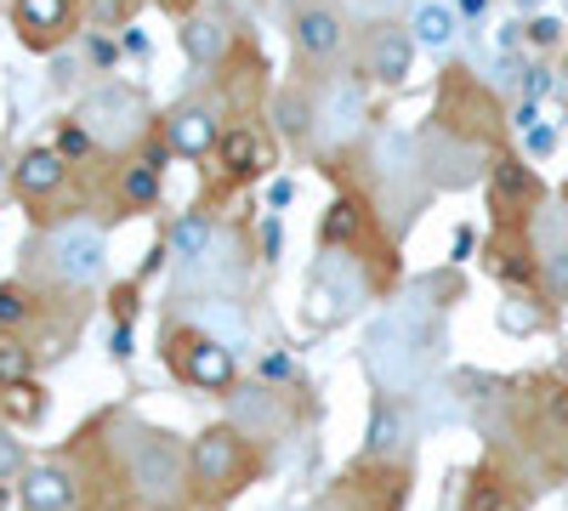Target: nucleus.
Here are the masks:
<instances>
[{"label":"nucleus","mask_w":568,"mask_h":511,"mask_svg":"<svg viewBox=\"0 0 568 511\" xmlns=\"http://www.w3.org/2000/svg\"><path fill=\"white\" fill-rule=\"evenodd\" d=\"M109 352L114 358H131V324H114V330H109Z\"/></svg>","instance_id":"c9c22d12"},{"label":"nucleus","mask_w":568,"mask_h":511,"mask_svg":"<svg viewBox=\"0 0 568 511\" xmlns=\"http://www.w3.org/2000/svg\"><path fill=\"white\" fill-rule=\"evenodd\" d=\"M187 511H227V505H187Z\"/></svg>","instance_id":"79ce46f5"},{"label":"nucleus","mask_w":568,"mask_h":511,"mask_svg":"<svg viewBox=\"0 0 568 511\" xmlns=\"http://www.w3.org/2000/svg\"><path fill=\"white\" fill-rule=\"evenodd\" d=\"M291 40H296L302 58L329 63V58L342 52V12L336 7H318V0H302V7L291 12Z\"/></svg>","instance_id":"f8f14e48"},{"label":"nucleus","mask_w":568,"mask_h":511,"mask_svg":"<svg viewBox=\"0 0 568 511\" xmlns=\"http://www.w3.org/2000/svg\"><path fill=\"white\" fill-rule=\"evenodd\" d=\"M34 347L29 341H18V336H7L0 330V392H12V387H23V381H34Z\"/></svg>","instance_id":"b1692460"},{"label":"nucleus","mask_w":568,"mask_h":511,"mask_svg":"<svg viewBox=\"0 0 568 511\" xmlns=\"http://www.w3.org/2000/svg\"><path fill=\"white\" fill-rule=\"evenodd\" d=\"M18 505L23 511H74L80 505V478L63 460H34L18 478Z\"/></svg>","instance_id":"9b49d317"},{"label":"nucleus","mask_w":568,"mask_h":511,"mask_svg":"<svg viewBox=\"0 0 568 511\" xmlns=\"http://www.w3.org/2000/svg\"><path fill=\"white\" fill-rule=\"evenodd\" d=\"M540 262H546V285H551L557 296H568V222H551Z\"/></svg>","instance_id":"a878e982"},{"label":"nucleus","mask_w":568,"mask_h":511,"mask_svg":"<svg viewBox=\"0 0 568 511\" xmlns=\"http://www.w3.org/2000/svg\"><path fill=\"white\" fill-rule=\"evenodd\" d=\"M460 12H466V18H484V12H489V0H460Z\"/></svg>","instance_id":"ea45409f"},{"label":"nucleus","mask_w":568,"mask_h":511,"mask_svg":"<svg viewBox=\"0 0 568 511\" xmlns=\"http://www.w3.org/2000/svg\"><path fill=\"white\" fill-rule=\"evenodd\" d=\"M466 511H500L495 478H471V483H466Z\"/></svg>","instance_id":"473e14b6"},{"label":"nucleus","mask_w":568,"mask_h":511,"mask_svg":"<svg viewBox=\"0 0 568 511\" xmlns=\"http://www.w3.org/2000/svg\"><path fill=\"white\" fill-rule=\"evenodd\" d=\"M409 63H415V34L404 29H375L369 45H364V74L382 80V85H404L409 80Z\"/></svg>","instance_id":"f3484780"},{"label":"nucleus","mask_w":568,"mask_h":511,"mask_svg":"<svg viewBox=\"0 0 568 511\" xmlns=\"http://www.w3.org/2000/svg\"><path fill=\"white\" fill-rule=\"evenodd\" d=\"M546 91H551V69H540V63H529V69H524V103H540V98H546Z\"/></svg>","instance_id":"72a5a7b5"},{"label":"nucleus","mask_w":568,"mask_h":511,"mask_svg":"<svg viewBox=\"0 0 568 511\" xmlns=\"http://www.w3.org/2000/svg\"><path fill=\"white\" fill-rule=\"evenodd\" d=\"M160 182H165V171H154L149 160L125 165V176H120V205H125V211H149V205H160Z\"/></svg>","instance_id":"5701e85b"},{"label":"nucleus","mask_w":568,"mask_h":511,"mask_svg":"<svg viewBox=\"0 0 568 511\" xmlns=\"http://www.w3.org/2000/svg\"><path fill=\"white\" fill-rule=\"evenodd\" d=\"M23 438H18V427L7 421V415H0V478H23Z\"/></svg>","instance_id":"c756f323"},{"label":"nucleus","mask_w":568,"mask_h":511,"mask_svg":"<svg viewBox=\"0 0 568 511\" xmlns=\"http://www.w3.org/2000/svg\"><path fill=\"white\" fill-rule=\"evenodd\" d=\"M182 318L200 324L205 336H216L227 352H251L256 347V318H251V302H240L233 290H200L182 302Z\"/></svg>","instance_id":"6e6552de"},{"label":"nucleus","mask_w":568,"mask_h":511,"mask_svg":"<svg viewBox=\"0 0 568 511\" xmlns=\"http://www.w3.org/2000/svg\"><path fill=\"white\" fill-rule=\"evenodd\" d=\"M165 143H171L182 160H205V154H216V143H222L216 109H211V103H182V109H171V120H165Z\"/></svg>","instance_id":"4468645a"},{"label":"nucleus","mask_w":568,"mask_h":511,"mask_svg":"<svg viewBox=\"0 0 568 511\" xmlns=\"http://www.w3.org/2000/svg\"><path fill=\"white\" fill-rule=\"evenodd\" d=\"M34 267L52 278L58 290H91L109 267V239L98 222L85 216H69V222H52L34 245Z\"/></svg>","instance_id":"20e7f679"},{"label":"nucleus","mask_w":568,"mask_h":511,"mask_svg":"<svg viewBox=\"0 0 568 511\" xmlns=\"http://www.w3.org/2000/svg\"><path fill=\"white\" fill-rule=\"evenodd\" d=\"M216 160H222V171H227L233 182H245V176H262V165H267V143H262L251 125H233V131H222Z\"/></svg>","instance_id":"6ab92c4d"},{"label":"nucleus","mask_w":568,"mask_h":511,"mask_svg":"<svg viewBox=\"0 0 568 511\" xmlns=\"http://www.w3.org/2000/svg\"><path fill=\"white\" fill-rule=\"evenodd\" d=\"M63 176H69V160L58 149H29L18 165H12V188L23 200H45V194H58L63 188Z\"/></svg>","instance_id":"a211bd4d"},{"label":"nucleus","mask_w":568,"mask_h":511,"mask_svg":"<svg viewBox=\"0 0 568 511\" xmlns=\"http://www.w3.org/2000/svg\"><path fill=\"white\" fill-rule=\"evenodd\" d=\"M364 460L369 467H404L409 460V409H404V398L375 392L369 427H364Z\"/></svg>","instance_id":"9d476101"},{"label":"nucleus","mask_w":568,"mask_h":511,"mask_svg":"<svg viewBox=\"0 0 568 511\" xmlns=\"http://www.w3.org/2000/svg\"><path fill=\"white\" fill-rule=\"evenodd\" d=\"M74 120L91 131V143H103V149H131L142 131H149V103H142V91L136 85H98L91 98L74 109Z\"/></svg>","instance_id":"0eeeda50"},{"label":"nucleus","mask_w":568,"mask_h":511,"mask_svg":"<svg viewBox=\"0 0 568 511\" xmlns=\"http://www.w3.org/2000/svg\"><path fill=\"white\" fill-rule=\"evenodd\" d=\"M524 34H529L535 45H557V40H562V23H557V18H535V23H524Z\"/></svg>","instance_id":"f704fd0d"},{"label":"nucleus","mask_w":568,"mask_h":511,"mask_svg":"<svg viewBox=\"0 0 568 511\" xmlns=\"http://www.w3.org/2000/svg\"><path fill=\"white\" fill-rule=\"evenodd\" d=\"M160 7H171V12H187V18H194V0H160Z\"/></svg>","instance_id":"a19ab883"},{"label":"nucleus","mask_w":568,"mask_h":511,"mask_svg":"<svg viewBox=\"0 0 568 511\" xmlns=\"http://www.w3.org/2000/svg\"><path fill=\"white\" fill-rule=\"evenodd\" d=\"M160 358H165V369L182 381V387H194V392H216V398H227L233 387H240V352H227L216 336H205L200 324H187V318H176V324H165V336H160Z\"/></svg>","instance_id":"39448f33"},{"label":"nucleus","mask_w":568,"mask_h":511,"mask_svg":"<svg viewBox=\"0 0 568 511\" xmlns=\"http://www.w3.org/2000/svg\"><path fill=\"white\" fill-rule=\"evenodd\" d=\"M0 7H7V0H0Z\"/></svg>","instance_id":"37998d69"},{"label":"nucleus","mask_w":568,"mask_h":511,"mask_svg":"<svg viewBox=\"0 0 568 511\" xmlns=\"http://www.w3.org/2000/svg\"><path fill=\"white\" fill-rule=\"evenodd\" d=\"M0 415H7V421L18 427H29V421H40V415H45V392L34 387V381H23V387H12V392H0Z\"/></svg>","instance_id":"bb28decb"},{"label":"nucleus","mask_w":568,"mask_h":511,"mask_svg":"<svg viewBox=\"0 0 568 511\" xmlns=\"http://www.w3.org/2000/svg\"><path fill=\"white\" fill-rule=\"evenodd\" d=\"M222 421L233 427V432H245L251 443H273L284 427H291V403H284V392L278 387H233L227 398H222Z\"/></svg>","instance_id":"1a4fd4ad"},{"label":"nucleus","mask_w":568,"mask_h":511,"mask_svg":"<svg viewBox=\"0 0 568 511\" xmlns=\"http://www.w3.org/2000/svg\"><path fill=\"white\" fill-rule=\"evenodd\" d=\"M91 149H98V143H91V131H85L80 120H63V131H58V154H63V160H85Z\"/></svg>","instance_id":"7c9ffc66"},{"label":"nucleus","mask_w":568,"mask_h":511,"mask_svg":"<svg viewBox=\"0 0 568 511\" xmlns=\"http://www.w3.org/2000/svg\"><path fill=\"white\" fill-rule=\"evenodd\" d=\"M358 227H364L358 200H336V205L324 211V222H318V245H324V251H353Z\"/></svg>","instance_id":"4be33fe9"},{"label":"nucleus","mask_w":568,"mask_h":511,"mask_svg":"<svg viewBox=\"0 0 568 511\" xmlns=\"http://www.w3.org/2000/svg\"><path fill=\"white\" fill-rule=\"evenodd\" d=\"M182 52H187V63H194V69L216 63V58L227 52V18H216V12H194V18L182 23Z\"/></svg>","instance_id":"aec40b11"},{"label":"nucleus","mask_w":568,"mask_h":511,"mask_svg":"<svg viewBox=\"0 0 568 511\" xmlns=\"http://www.w3.org/2000/svg\"><path fill=\"white\" fill-rule=\"evenodd\" d=\"M444 347H449V324H444V302H433V285L409 290L398 302H387L364 324V376L375 381V392L387 398H415L433 387V376L444 369Z\"/></svg>","instance_id":"f257e3e1"},{"label":"nucleus","mask_w":568,"mask_h":511,"mask_svg":"<svg viewBox=\"0 0 568 511\" xmlns=\"http://www.w3.org/2000/svg\"><path fill=\"white\" fill-rule=\"evenodd\" d=\"M12 23H18L23 45L52 52V45L69 34V23H74V0H12Z\"/></svg>","instance_id":"ddd939ff"},{"label":"nucleus","mask_w":568,"mask_h":511,"mask_svg":"<svg viewBox=\"0 0 568 511\" xmlns=\"http://www.w3.org/2000/svg\"><path fill=\"white\" fill-rule=\"evenodd\" d=\"M409 34L420 52H449L455 45V12L444 7V0H420V7L409 12Z\"/></svg>","instance_id":"412c9836"},{"label":"nucleus","mask_w":568,"mask_h":511,"mask_svg":"<svg viewBox=\"0 0 568 511\" xmlns=\"http://www.w3.org/2000/svg\"><path fill=\"white\" fill-rule=\"evenodd\" d=\"M551 143H557V136L546 125H529V154H551Z\"/></svg>","instance_id":"4c0bfd02"},{"label":"nucleus","mask_w":568,"mask_h":511,"mask_svg":"<svg viewBox=\"0 0 568 511\" xmlns=\"http://www.w3.org/2000/svg\"><path fill=\"white\" fill-rule=\"evenodd\" d=\"M535 120H540V109H535V103H517V109H511V125H517V131H529Z\"/></svg>","instance_id":"58836bf2"},{"label":"nucleus","mask_w":568,"mask_h":511,"mask_svg":"<svg viewBox=\"0 0 568 511\" xmlns=\"http://www.w3.org/2000/svg\"><path fill=\"white\" fill-rule=\"evenodd\" d=\"M495 200L517 205V200H535V171L524 160H495Z\"/></svg>","instance_id":"393cba45"},{"label":"nucleus","mask_w":568,"mask_h":511,"mask_svg":"<svg viewBox=\"0 0 568 511\" xmlns=\"http://www.w3.org/2000/svg\"><path fill=\"white\" fill-rule=\"evenodd\" d=\"M369 302V273L353 251H324L307 273V302H302V318L307 330H336L342 318H353L358 307Z\"/></svg>","instance_id":"423d86ee"},{"label":"nucleus","mask_w":568,"mask_h":511,"mask_svg":"<svg viewBox=\"0 0 568 511\" xmlns=\"http://www.w3.org/2000/svg\"><path fill=\"white\" fill-rule=\"evenodd\" d=\"M329 149H342V143H353V136L364 131V91L353 85V80H336L324 91V103H318V125H313Z\"/></svg>","instance_id":"2eb2a0df"},{"label":"nucleus","mask_w":568,"mask_h":511,"mask_svg":"<svg viewBox=\"0 0 568 511\" xmlns=\"http://www.w3.org/2000/svg\"><path fill=\"white\" fill-rule=\"evenodd\" d=\"M342 7H347L353 18H364V23H387L398 7H409V0H342Z\"/></svg>","instance_id":"2f4dec72"},{"label":"nucleus","mask_w":568,"mask_h":511,"mask_svg":"<svg viewBox=\"0 0 568 511\" xmlns=\"http://www.w3.org/2000/svg\"><path fill=\"white\" fill-rule=\"evenodd\" d=\"M29 318H34V296H29V285L7 278V285H0V330H18V324H29Z\"/></svg>","instance_id":"cd10ccee"},{"label":"nucleus","mask_w":568,"mask_h":511,"mask_svg":"<svg viewBox=\"0 0 568 511\" xmlns=\"http://www.w3.org/2000/svg\"><path fill=\"white\" fill-rule=\"evenodd\" d=\"M546 409H551V421H557V427H568V387H557V392L546 398Z\"/></svg>","instance_id":"e433bc0d"},{"label":"nucleus","mask_w":568,"mask_h":511,"mask_svg":"<svg viewBox=\"0 0 568 511\" xmlns=\"http://www.w3.org/2000/svg\"><path fill=\"white\" fill-rule=\"evenodd\" d=\"M256 472H262V443L233 432L227 421L194 438V505H227L233 494L251 489Z\"/></svg>","instance_id":"7ed1b4c3"},{"label":"nucleus","mask_w":568,"mask_h":511,"mask_svg":"<svg viewBox=\"0 0 568 511\" xmlns=\"http://www.w3.org/2000/svg\"><path fill=\"white\" fill-rule=\"evenodd\" d=\"M120 472L131 494L149 511H187L194 505V443H182L165 427L120 415Z\"/></svg>","instance_id":"f03ea898"},{"label":"nucleus","mask_w":568,"mask_h":511,"mask_svg":"<svg viewBox=\"0 0 568 511\" xmlns=\"http://www.w3.org/2000/svg\"><path fill=\"white\" fill-rule=\"evenodd\" d=\"M404 472H393L387 478V489H369V460H364V472H353L347 483H336L324 500H318V511H398V500H404V483H398Z\"/></svg>","instance_id":"dca6fc26"},{"label":"nucleus","mask_w":568,"mask_h":511,"mask_svg":"<svg viewBox=\"0 0 568 511\" xmlns=\"http://www.w3.org/2000/svg\"><path fill=\"white\" fill-rule=\"evenodd\" d=\"M540 324H546V313L535 302H524V296H506L500 302V330L506 336H529V330H540Z\"/></svg>","instance_id":"c85d7f7f"}]
</instances>
